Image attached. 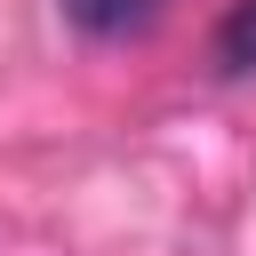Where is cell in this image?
<instances>
[{"instance_id":"cell-1","label":"cell","mask_w":256,"mask_h":256,"mask_svg":"<svg viewBox=\"0 0 256 256\" xmlns=\"http://www.w3.org/2000/svg\"><path fill=\"white\" fill-rule=\"evenodd\" d=\"M160 8H168V0H64V16H72L80 32H96V40H128V32H144Z\"/></svg>"},{"instance_id":"cell-2","label":"cell","mask_w":256,"mask_h":256,"mask_svg":"<svg viewBox=\"0 0 256 256\" xmlns=\"http://www.w3.org/2000/svg\"><path fill=\"white\" fill-rule=\"evenodd\" d=\"M216 56H224L232 72H256V0H240V8H232V24H224V40H216Z\"/></svg>"}]
</instances>
